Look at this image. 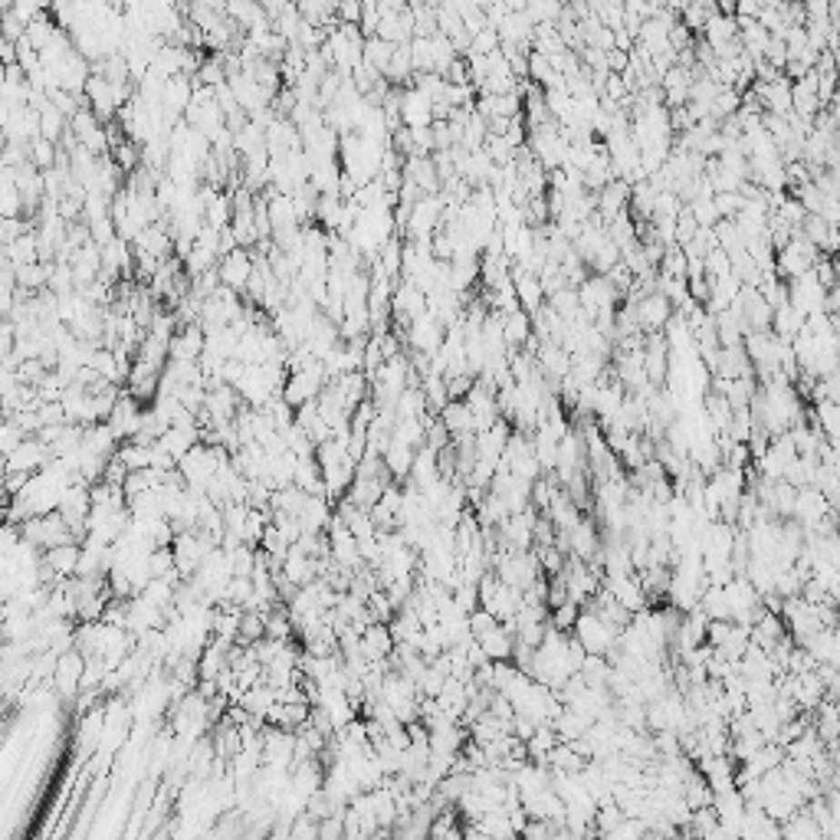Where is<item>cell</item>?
I'll return each instance as SVG.
<instances>
[{"instance_id": "cell-3", "label": "cell", "mask_w": 840, "mask_h": 840, "mask_svg": "<svg viewBox=\"0 0 840 840\" xmlns=\"http://www.w3.org/2000/svg\"><path fill=\"white\" fill-rule=\"evenodd\" d=\"M253 276V253L250 250H234L227 256L217 260V279L224 289H234V293H244L246 283Z\"/></svg>"}, {"instance_id": "cell-20", "label": "cell", "mask_w": 840, "mask_h": 840, "mask_svg": "<svg viewBox=\"0 0 840 840\" xmlns=\"http://www.w3.org/2000/svg\"><path fill=\"white\" fill-rule=\"evenodd\" d=\"M686 210H689V217L696 220V227H715L719 224V214H715V207H713V197H696L693 204H686Z\"/></svg>"}, {"instance_id": "cell-6", "label": "cell", "mask_w": 840, "mask_h": 840, "mask_svg": "<svg viewBox=\"0 0 840 840\" xmlns=\"http://www.w3.org/2000/svg\"><path fill=\"white\" fill-rule=\"evenodd\" d=\"M430 105H434V102H430L427 95H420L414 85H407V89L401 93V128L417 132V128L434 125V112H430Z\"/></svg>"}, {"instance_id": "cell-10", "label": "cell", "mask_w": 840, "mask_h": 840, "mask_svg": "<svg viewBox=\"0 0 840 840\" xmlns=\"http://www.w3.org/2000/svg\"><path fill=\"white\" fill-rule=\"evenodd\" d=\"M197 444H201V427L194 424V427H168L158 437V444L155 446H158L165 456H171V460L177 463L187 450H191V446H197Z\"/></svg>"}, {"instance_id": "cell-14", "label": "cell", "mask_w": 840, "mask_h": 840, "mask_svg": "<svg viewBox=\"0 0 840 840\" xmlns=\"http://www.w3.org/2000/svg\"><path fill=\"white\" fill-rule=\"evenodd\" d=\"M703 40L709 43V50H719V46H725V43L739 40V30H735V20L732 17H723V14H713V17L706 20V26H703Z\"/></svg>"}, {"instance_id": "cell-24", "label": "cell", "mask_w": 840, "mask_h": 840, "mask_svg": "<svg viewBox=\"0 0 840 840\" xmlns=\"http://www.w3.org/2000/svg\"><path fill=\"white\" fill-rule=\"evenodd\" d=\"M742 204L745 201H742L739 194H713V207H715V214H719V220H735Z\"/></svg>"}, {"instance_id": "cell-15", "label": "cell", "mask_w": 840, "mask_h": 840, "mask_svg": "<svg viewBox=\"0 0 840 840\" xmlns=\"http://www.w3.org/2000/svg\"><path fill=\"white\" fill-rule=\"evenodd\" d=\"M391 56H395V46H391V43H385L381 36H368V40H365L362 63H368L371 69H378L381 76H385V69H387V63H391Z\"/></svg>"}, {"instance_id": "cell-11", "label": "cell", "mask_w": 840, "mask_h": 840, "mask_svg": "<svg viewBox=\"0 0 840 840\" xmlns=\"http://www.w3.org/2000/svg\"><path fill=\"white\" fill-rule=\"evenodd\" d=\"M499 325H503L505 348H522L532 338V315H525L522 309L499 312Z\"/></svg>"}, {"instance_id": "cell-21", "label": "cell", "mask_w": 840, "mask_h": 840, "mask_svg": "<svg viewBox=\"0 0 840 840\" xmlns=\"http://www.w3.org/2000/svg\"><path fill=\"white\" fill-rule=\"evenodd\" d=\"M466 627H470V637L473 640H483L489 634V630H496L499 627V621L493 617L489 611H483V607H476V611L466 617Z\"/></svg>"}, {"instance_id": "cell-1", "label": "cell", "mask_w": 840, "mask_h": 840, "mask_svg": "<svg viewBox=\"0 0 840 840\" xmlns=\"http://www.w3.org/2000/svg\"><path fill=\"white\" fill-rule=\"evenodd\" d=\"M817 260H821L817 246H811L805 236L795 234L788 240V246H782V250L775 253V276L782 279V283H791V279L811 273Z\"/></svg>"}, {"instance_id": "cell-4", "label": "cell", "mask_w": 840, "mask_h": 840, "mask_svg": "<svg viewBox=\"0 0 840 840\" xmlns=\"http://www.w3.org/2000/svg\"><path fill=\"white\" fill-rule=\"evenodd\" d=\"M670 315H673V305L666 303L660 293H654V295H647V299L634 303V319H637V328L644 332V335H650V332H664V325L670 322Z\"/></svg>"}, {"instance_id": "cell-7", "label": "cell", "mask_w": 840, "mask_h": 840, "mask_svg": "<svg viewBox=\"0 0 840 840\" xmlns=\"http://www.w3.org/2000/svg\"><path fill=\"white\" fill-rule=\"evenodd\" d=\"M201 355H204V328L201 325L177 328L168 345V362H201Z\"/></svg>"}, {"instance_id": "cell-9", "label": "cell", "mask_w": 840, "mask_h": 840, "mask_svg": "<svg viewBox=\"0 0 840 840\" xmlns=\"http://www.w3.org/2000/svg\"><path fill=\"white\" fill-rule=\"evenodd\" d=\"M391 654H395V637H391L387 624H368V627L362 630L365 660H368V664H381V660H387Z\"/></svg>"}, {"instance_id": "cell-17", "label": "cell", "mask_w": 840, "mask_h": 840, "mask_svg": "<svg viewBox=\"0 0 840 840\" xmlns=\"http://www.w3.org/2000/svg\"><path fill=\"white\" fill-rule=\"evenodd\" d=\"M407 50H411L414 76H420V73H434V43L414 36V40L407 43Z\"/></svg>"}, {"instance_id": "cell-19", "label": "cell", "mask_w": 840, "mask_h": 840, "mask_svg": "<svg viewBox=\"0 0 840 840\" xmlns=\"http://www.w3.org/2000/svg\"><path fill=\"white\" fill-rule=\"evenodd\" d=\"M581 614V605H575V601H565V605L552 607L548 611V624H552L555 630H562V634H572L575 630V621H578Z\"/></svg>"}, {"instance_id": "cell-13", "label": "cell", "mask_w": 840, "mask_h": 840, "mask_svg": "<svg viewBox=\"0 0 840 840\" xmlns=\"http://www.w3.org/2000/svg\"><path fill=\"white\" fill-rule=\"evenodd\" d=\"M801 328H805V315H801L798 309H791L788 303L785 305H778V309L772 312V332L775 338H782V342H791V338L798 335Z\"/></svg>"}, {"instance_id": "cell-5", "label": "cell", "mask_w": 840, "mask_h": 840, "mask_svg": "<svg viewBox=\"0 0 840 840\" xmlns=\"http://www.w3.org/2000/svg\"><path fill=\"white\" fill-rule=\"evenodd\" d=\"M627 204H630V185L627 181H611V185H605L601 191L595 194V214L605 220V227L611 224L614 217L627 214Z\"/></svg>"}, {"instance_id": "cell-16", "label": "cell", "mask_w": 840, "mask_h": 840, "mask_svg": "<svg viewBox=\"0 0 840 840\" xmlns=\"http://www.w3.org/2000/svg\"><path fill=\"white\" fill-rule=\"evenodd\" d=\"M739 109H742V93H735V89H719V95H715L713 105H709V118L725 122V118H732Z\"/></svg>"}, {"instance_id": "cell-8", "label": "cell", "mask_w": 840, "mask_h": 840, "mask_svg": "<svg viewBox=\"0 0 840 840\" xmlns=\"http://www.w3.org/2000/svg\"><path fill=\"white\" fill-rule=\"evenodd\" d=\"M479 650H483V656H486L489 664H509L513 660V650H515V637H513V621L499 624L496 630H489L486 637L476 640Z\"/></svg>"}, {"instance_id": "cell-25", "label": "cell", "mask_w": 840, "mask_h": 840, "mask_svg": "<svg viewBox=\"0 0 840 840\" xmlns=\"http://www.w3.org/2000/svg\"><path fill=\"white\" fill-rule=\"evenodd\" d=\"M473 381H476V378H470V375H456V378H444V385H446V401H463V397L470 395Z\"/></svg>"}, {"instance_id": "cell-23", "label": "cell", "mask_w": 840, "mask_h": 840, "mask_svg": "<svg viewBox=\"0 0 840 840\" xmlns=\"http://www.w3.org/2000/svg\"><path fill=\"white\" fill-rule=\"evenodd\" d=\"M496 50H499V34L493 26H486V30H479V34L473 36L466 53H473V56H489V53H496Z\"/></svg>"}, {"instance_id": "cell-18", "label": "cell", "mask_w": 840, "mask_h": 840, "mask_svg": "<svg viewBox=\"0 0 840 840\" xmlns=\"http://www.w3.org/2000/svg\"><path fill=\"white\" fill-rule=\"evenodd\" d=\"M109 158L115 161V168L128 177L135 168H138V165H142V148H138V145H132V142H122L118 148H112Z\"/></svg>"}, {"instance_id": "cell-12", "label": "cell", "mask_w": 840, "mask_h": 840, "mask_svg": "<svg viewBox=\"0 0 840 840\" xmlns=\"http://www.w3.org/2000/svg\"><path fill=\"white\" fill-rule=\"evenodd\" d=\"M437 420L446 427L450 437H460V434H473V414L463 401H446V407L437 414Z\"/></svg>"}, {"instance_id": "cell-2", "label": "cell", "mask_w": 840, "mask_h": 840, "mask_svg": "<svg viewBox=\"0 0 840 840\" xmlns=\"http://www.w3.org/2000/svg\"><path fill=\"white\" fill-rule=\"evenodd\" d=\"M824 293L827 289L821 286L815 279V273H805V276L791 279L788 283V305L791 309H798L801 315H817V312H824Z\"/></svg>"}, {"instance_id": "cell-22", "label": "cell", "mask_w": 840, "mask_h": 840, "mask_svg": "<svg viewBox=\"0 0 840 840\" xmlns=\"http://www.w3.org/2000/svg\"><path fill=\"white\" fill-rule=\"evenodd\" d=\"M703 269H706V279H723L729 276V253H723L719 246L715 250H709L706 256H703Z\"/></svg>"}]
</instances>
